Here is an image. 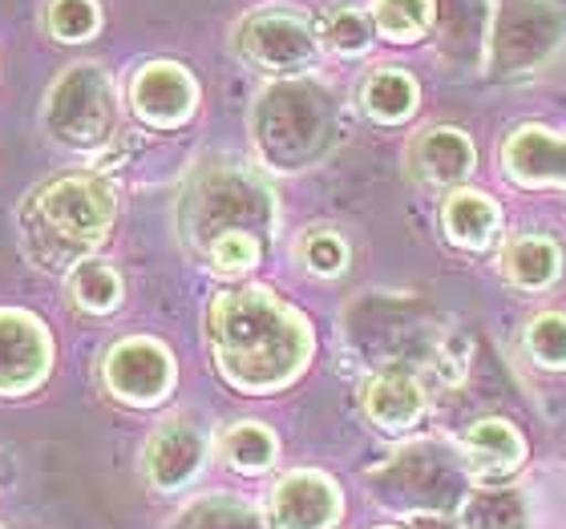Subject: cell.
Returning a JSON list of instances; mask_svg holds the SVG:
<instances>
[{
  "label": "cell",
  "mask_w": 566,
  "mask_h": 529,
  "mask_svg": "<svg viewBox=\"0 0 566 529\" xmlns=\"http://www.w3.org/2000/svg\"><path fill=\"white\" fill-rule=\"evenodd\" d=\"M207 340L219 377L248 396L295 384L316 352V331L304 311L260 283L214 295L207 304Z\"/></svg>",
  "instance_id": "cell-1"
},
{
  "label": "cell",
  "mask_w": 566,
  "mask_h": 529,
  "mask_svg": "<svg viewBox=\"0 0 566 529\" xmlns=\"http://www.w3.org/2000/svg\"><path fill=\"white\" fill-rule=\"evenodd\" d=\"M118 219V194L102 174H70L49 178L24 202V239L41 263H82L94 260V251L106 243Z\"/></svg>",
  "instance_id": "cell-2"
},
{
  "label": "cell",
  "mask_w": 566,
  "mask_h": 529,
  "mask_svg": "<svg viewBox=\"0 0 566 529\" xmlns=\"http://www.w3.org/2000/svg\"><path fill=\"white\" fill-rule=\"evenodd\" d=\"M336 114V94L316 77H275L255 97L248 130L263 162L280 174H295L332 150Z\"/></svg>",
  "instance_id": "cell-3"
},
{
  "label": "cell",
  "mask_w": 566,
  "mask_h": 529,
  "mask_svg": "<svg viewBox=\"0 0 566 529\" xmlns=\"http://www.w3.org/2000/svg\"><path fill=\"white\" fill-rule=\"evenodd\" d=\"M275 223H280V199L272 182L239 162L202 166L178 202L182 243L199 255H207L227 235H260L268 243L275 235Z\"/></svg>",
  "instance_id": "cell-4"
},
{
  "label": "cell",
  "mask_w": 566,
  "mask_h": 529,
  "mask_svg": "<svg viewBox=\"0 0 566 529\" xmlns=\"http://www.w3.org/2000/svg\"><path fill=\"white\" fill-rule=\"evenodd\" d=\"M41 126L65 150H102L118 126V94L102 61H73L41 97Z\"/></svg>",
  "instance_id": "cell-5"
},
{
  "label": "cell",
  "mask_w": 566,
  "mask_h": 529,
  "mask_svg": "<svg viewBox=\"0 0 566 529\" xmlns=\"http://www.w3.org/2000/svg\"><path fill=\"white\" fill-rule=\"evenodd\" d=\"M566 41V0H490L485 73L526 77L543 70Z\"/></svg>",
  "instance_id": "cell-6"
},
{
  "label": "cell",
  "mask_w": 566,
  "mask_h": 529,
  "mask_svg": "<svg viewBox=\"0 0 566 529\" xmlns=\"http://www.w3.org/2000/svg\"><path fill=\"white\" fill-rule=\"evenodd\" d=\"M235 49L239 57L272 77H300L319 57V33L307 12L268 4L251 9L235 24Z\"/></svg>",
  "instance_id": "cell-7"
},
{
  "label": "cell",
  "mask_w": 566,
  "mask_h": 529,
  "mask_svg": "<svg viewBox=\"0 0 566 529\" xmlns=\"http://www.w3.org/2000/svg\"><path fill=\"white\" fill-rule=\"evenodd\" d=\"M102 380H106V392L118 404L150 409V404H163L175 392L178 368L163 340H154V336H126L102 360Z\"/></svg>",
  "instance_id": "cell-8"
},
{
  "label": "cell",
  "mask_w": 566,
  "mask_h": 529,
  "mask_svg": "<svg viewBox=\"0 0 566 529\" xmlns=\"http://www.w3.org/2000/svg\"><path fill=\"white\" fill-rule=\"evenodd\" d=\"M53 372V331L24 307H0V396H29Z\"/></svg>",
  "instance_id": "cell-9"
},
{
  "label": "cell",
  "mask_w": 566,
  "mask_h": 529,
  "mask_svg": "<svg viewBox=\"0 0 566 529\" xmlns=\"http://www.w3.org/2000/svg\"><path fill=\"white\" fill-rule=\"evenodd\" d=\"M199 82L187 65L154 57L138 65L130 77V109L134 118L154 130H178L199 114Z\"/></svg>",
  "instance_id": "cell-10"
},
{
  "label": "cell",
  "mask_w": 566,
  "mask_h": 529,
  "mask_svg": "<svg viewBox=\"0 0 566 529\" xmlns=\"http://www.w3.org/2000/svg\"><path fill=\"white\" fill-rule=\"evenodd\" d=\"M268 514L272 529H332L344 514V494L328 473L295 469L272 489Z\"/></svg>",
  "instance_id": "cell-11"
},
{
  "label": "cell",
  "mask_w": 566,
  "mask_h": 529,
  "mask_svg": "<svg viewBox=\"0 0 566 529\" xmlns=\"http://www.w3.org/2000/svg\"><path fill=\"white\" fill-rule=\"evenodd\" d=\"M202 465H207V436L190 421L158 424L146 453H142V469H146L154 489H163V494L190 485Z\"/></svg>",
  "instance_id": "cell-12"
},
{
  "label": "cell",
  "mask_w": 566,
  "mask_h": 529,
  "mask_svg": "<svg viewBox=\"0 0 566 529\" xmlns=\"http://www.w3.org/2000/svg\"><path fill=\"white\" fill-rule=\"evenodd\" d=\"M502 170L514 187H566V138L546 126H518L502 146Z\"/></svg>",
  "instance_id": "cell-13"
},
{
  "label": "cell",
  "mask_w": 566,
  "mask_h": 529,
  "mask_svg": "<svg viewBox=\"0 0 566 529\" xmlns=\"http://www.w3.org/2000/svg\"><path fill=\"white\" fill-rule=\"evenodd\" d=\"M478 166L470 134L453 126H429L409 146V174L429 182V187H461Z\"/></svg>",
  "instance_id": "cell-14"
},
{
  "label": "cell",
  "mask_w": 566,
  "mask_h": 529,
  "mask_svg": "<svg viewBox=\"0 0 566 529\" xmlns=\"http://www.w3.org/2000/svg\"><path fill=\"white\" fill-rule=\"evenodd\" d=\"M441 231L461 251H490L502 235V211L485 190L458 187L441 207Z\"/></svg>",
  "instance_id": "cell-15"
},
{
  "label": "cell",
  "mask_w": 566,
  "mask_h": 529,
  "mask_svg": "<svg viewBox=\"0 0 566 529\" xmlns=\"http://www.w3.org/2000/svg\"><path fill=\"white\" fill-rule=\"evenodd\" d=\"M365 412L368 421L389 429V433H405L421 421L424 412V389L421 380L405 368H385L365 384Z\"/></svg>",
  "instance_id": "cell-16"
},
{
  "label": "cell",
  "mask_w": 566,
  "mask_h": 529,
  "mask_svg": "<svg viewBox=\"0 0 566 529\" xmlns=\"http://www.w3.org/2000/svg\"><path fill=\"white\" fill-rule=\"evenodd\" d=\"M360 106L380 126H401L421 106V85H417L413 73L405 70H377L368 73L365 85H360Z\"/></svg>",
  "instance_id": "cell-17"
},
{
  "label": "cell",
  "mask_w": 566,
  "mask_h": 529,
  "mask_svg": "<svg viewBox=\"0 0 566 529\" xmlns=\"http://www.w3.org/2000/svg\"><path fill=\"white\" fill-rule=\"evenodd\" d=\"M497 267L522 292H543V287H551L558 279V271H563V251H558L555 239L522 235L514 243H506Z\"/></svg>",
  "instance_id": "cell-18"
},
{
  "label": "cell",
  "mask_w": 566,
  "mask_h": 529,
  "mask_svg": "<svg viewBox=\"0 0 566 529\" xmlns=\"http://www.w3.org/2000/svg\"><path fill=\"white\" fill-rule=\"evenodd\" d=\"M465 453L478 465V473H514L526 461V441H522V433L510 421L485 416V421L470 424Z\"/></svg>",
  "instance_id": "cell-19"
},
{
  "label": "cell",
  "mask_w": 566,
  "mask_h": 529,
  "mask_svg": "<svg viewBox=\"0 0 566 529\" xmlns=\"http://www.w3.org/2000/svg\"><path fill=\"white\" fill-rule=\"evenodd\" d=\"M319 49H328L336 57H365L373 41H377V24H373V12L344 0V4H328L324 17L316 21Z\"/></svg>",
  "instance_id": "cell-20"
},
{
  "label": "cell",
  "mask_w": 566,
  "mask_h": 529,
  "mask_svg": "<svg viewBox=\"0 0 566 529\" xmlns=\"http://www.w3.org/2000/svg\"><path fill=\"white\" fill-rule=\"evenodd\" d=\"M368 12L389 45H417L437 29V0H373Z\"/></svg>",
  "instance_id": "cell-21"
},
{
  "label": "cell",
  "mask_w": 566,
  "mask_h": 529,
  "mask_svg": "<svg viewBox=\"0 0 566 529\" xmlns=\"http://www.w3.org/2000/svg\"><path fill=\"white\" fill-rule=\"evenodd\" d=\"M122 295H126V287H122V275L114 263L82 260L70 267V299L85 316H109V311H118Z\"/></svg>",
  "instance_id": "cell-22"
},
{
  "label": "cell",
  "mask_w": 566,
  "mask_h": 529,
  "mask_svg": "<svg viewBox=\"0 0 566 529\" xmlns=\"http://www.w3.org/2000/svg\"><path fill=\"white\" fill-rule=\"evenodd\" d=\"M219 448H223L227 465H231V469H239V473L272 469L275 457H280V441H275L272 429H268V424H260V421L231 424V429L223 433V441H219Z\"/></svg>",
  "instance_id": "cell-23"
},
{
  "label": "cell",
  "mask_w": 566,
  "mask_h": 529,
  "mask_svg": "<svg viewBox=\"0 0 566 529\" xmlns=\"http://www.w3.org/2000/svg\"><path fill=\"white\" fill-rule=\"evenodd\" d=\"M45 29L57 45H85L102 33L97 0H45Z\"/></svg>",
  "instance_id": "cell-24"
},
{
  "label": "cell",
  "mask_w": 566,
  "mask_h": 529,
  "mask_svg": "<svg viewBox=\"0 0 566 529\" xmlns=\"http://www.w3.org/2000/svg\"><path fill=\"white\" fill-rule=\"evenodd\" d=\"M461 526L465 529H526V506L518 494H502V489H482L473 494L461 509Z\"/></svg>",
  "instance_id": "cell-25"
},
{
  "label": "cell",
  "mask_w": 566,
  "mask_h": 529,
  "mask_svg": "<svg viewBox=\"0 0 566 529\" xmlns=\"http://www.w3.org/2000/svg\"><path fill=\"white\" fill-rule=\"evenodd\" d=\"M178 529H263L260 514L243 501H231V497H211L202 506L187 509V518L178 521Z\"/></svg>",
  "instance_id": "cell-26"
},
{
  "label": "cell",
  "mask_w": 566,
  "mask_h": 529,
  "mask_svg": "<svg viewBox=\"0 0 566 529\" xmlns=\"http://www.w3.org/2000/svg\"><path fill=\"white\" fill-rule=\"evenodd\" d=\"M526 352L534 364L543 368H566V316L558 311H543L526 324Z\"/></svg>",
  "instance_id": "cell-27"
},
{
  "label": "cell",
  "mask_w": 566,
  "mask_h": 529,
  "mask_svg": "<svg viewBox=\"0 0 566 529\" xmlns=\"http://www.w3.org/2000/svg\"><path fill=\"white\" fill-rule=\"evenodd\" d=\"M202 260L211 263V271H219L223 279H239V275H251L263 260V239L260 235H227L219 239Z\"/></svg>",
  "instance_id": "cell-28"
},
{
  "label": "cell",
  "mask_w": 566,
  "mask_h": 529,
  "mask_svg": "<svg viewBox=\"0 0 566 529\" xmlns=\"http://www.w3.org/2000/svg\"><path fill=\"white\" fill-rule=\"evenodd\" d=\"M300 263L316 279H336L348 267V243L336 231H312V235L300 239Z\"/></svg>",
  "instance_id": "cell-29"
},
{
  "label": "cell",
  "mask_w": 566,
  "mask_h": 529,
  "mask_svg": "<svg viewBox=\"0 0 566 529\" xmlns=\"http://www.w3.org/2000/svg\"><path fill=\"white\" fill-rule=\"evenodd\" d=\"M409 529H453V526L441 521V518H424V514H417V518L409 521Z\"/></svg>",
  "instance_id": "cell-30"
},
{
  "label": "cell",
  "mask_w": 566,
  "mask_h": 529,
  "mask_svg": "<svg viewBox=\"0 0 566 529\" xmlns=\"http://www.w3.org/2000/svg\"><path fill=\"white\" fill-rule=\"evenodd\" d=\"M380 529H389V526H380Z\"/></svg>",
  "instance_id": "cell-31"
}]
</instances>
